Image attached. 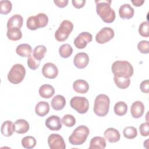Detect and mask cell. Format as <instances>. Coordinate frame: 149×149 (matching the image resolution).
Segmentation results:
<instances>
[{
  "instance_id": "obj_1",
  "label": "cell",
  "mask_w": 149,
  "mask_h": 149,
  "mask_svg": "<svg viewBox=\"0 0 149 149\" xmlns=\"http://www.w3.org/2000/svg\"><path fill=\"white\" fill-rule=\"evenodd\" d=\"M96 12L102 20L107 23L113 22L115 19V12L111 7L112 1L110 0L95 1Z\"/></svg>"
},
{
  "instance_id": "obj_2",
  "label": "cell",
  "mask_w": 149,
  "mask_h": 149,
  "mask_svg": "<svg viewBox=\"0 0 149 149\" xmlns=\"http://www.w3.org/2000/svg\"><path fill=\"white\" fill-rule=\"evenodd\" d=\"M114 76L130 78L133 74V68L127 61H116L111 67Z\"/></svg>"
},
{
  "instance_id": "obj_3",
  "label": "cell",
  "mask_w": 149,
  "mask_h": 149,
  "mask_svg": "<svg viewBox=\"0 0 149 149\" xmlns=\"http://www.w3.org/2000/svg\"><path fill=\"white\" fill-rule=\"evenodd\" d=\"M110 100L108 96L101 94L98 95L94 100L93 110L98 116H105L109 112Z\"/></svg>"
},
{
  "instance_id": "obj_4",
  "label": "cell",
  "mask_w": 149,
  "mask_h": 149,
  "mask_svg": "<svg viewBox=\"0 0 149 149\" xmlns=\"http://www.w3.org/2000/svg\"><path fill=\"white\" fill-rule=\"evenodd\" d=\"M89 133V129L86 126H79L69 136V141L71 144L74 146L81 145L86 141Z\"/></svg>"
},
{
  "instance_id": "obj_5",
  "label": "cell",
  "mask_w": 149,
  "mask_h": 149,
  "mask_svg": "<svg viewBox=\"0 0 149 149\" xmlns=\"http://www.w3.org/2000/svg\"><path fill=\"white\" fill-rule=\"evenodd\" d=\"M48 23V17L44 13H39L36 16H31L26 22L27 27L31 30L44 27Z\"/></svg>"
},
{
  "instance_id": "obj_6",
  "label": "cell",
  "mask_w": 149,
  "mask_h": 149,
  "mask_svg": "<svg viewBox=\"0 0 149 149\" xmlns=\"http://www.w3.org/2000/svg\"><path fill=\"white\" fill-rule=\"evenodd\" d=\"M25 68L20 63L12 66L8 74V79L12 84H17L21 83L25 77Z\"/></svg>"
},
{
  "instance_id": "obj_7",
  "label": "cell",
  "mask_w": 149,
  "mask_h": 149,
  "mask_svg": "<svg viewBox=\"0 0 149 149\" xmlns=\"http://www.w3.org/2000/svg\"><path fill=\"white\" fill-rule=\"evenodd\" d=\"M73 29V24L72 22L68 20H64L62 22L59 28L55 33V39L59 42L66 40Z\"/></svg>"
},
{
  "instance_id": "obj_8",
  "label": "cell",
  "mask_w": 149,
  "mask_h": 149,
  "mask_svg": "<svg viewBox=\"0 0 149 149\" xmlns=\"http://www.w3.org/2000/svg\"><path fill=\"white\" fill-rule=\"evenodd\" d=\"M70 105L73 109L81 114L86 113L89 108L88 100L84 97L76 96L72 98Z\"/></svg>"
},
{
  "instance_id": "obj_9",
  "label": "cell",
  "mask_w": 149,
  "mask_h": 149,
  "mask_svg": "<svg viewBox=\"0 0 149 149\" xmlns=\"http://www.w3.org/2000/svg\"><path fill=\"white\" fill-rule=\"evenodd\" d=\"M115 36L113 30L109 27L101 29L95 36V40L99 44H105L112 39Z\"/></svg>"
},
{
  "instance_id": "obj_10",
  "label": "cell",
  "mask_w": 149,
  "mask_h": 149,
  "mask_svg": "<svg viewBox=\"0 0 149 149\" xmlns=\"http://www.w3.org/2000/svg\"><path fill=\"white\" fill-rule=\"evenodd\" d=\"M48 144L51 149H65L66 148L65 141L59 134H50L48 138Z\"/></svg>"
},
{
  "instance_id": "obj_11",
  "label": "cell",
  "mask_w": 149,
  "mask_h": 149,
  "mask_svg": "<svg viewBox=\"0 0 149 149\" xmlns=\"http://www.w3.org/2000/svg\"><path fill=\"white\" fill-rule=\"evenodd\" d=\"M92 35L88 32L80 33L74 40V45L77 48L83 49L92 41Z\"/></svg>"
},
{
  "instance_id": "obj_12",
  "label": "cell",
  "mask_w": 149,
  "mask_h": 149,
  "mask_svg": "<svg viewBox=\"0 0 149 149\" xmlns=\"http://www.w3.org/2000/svg\"><path fill=\"white\" fill-rule=\"evenodd\" d=\"M42 73L46 78L52 79L58 76V69L55 64L48 62L43 65L42 68Z\"/></svg>"
},
{
  "instance_id": "obj_13",
  "label": "cell",
  "mask_w": 149,
  "mask_h": 149,
  "mask_svg": "<svg viewBox=\"0 0 149 149\" xmlns=\"http://www.w3.org/2000/svg\"><path fill=\"white\" fill-rule=\"evenodd\" d=\"M89 63V57L86 52H79L75 55L73 63L78 69L85 68Z\"/></svg>"
},
{
  "instance_id": "obj_14",
  "label": "cell",
  "mask_w": 149,
  "mask_h": 149,
  "mask_svg": "<svg viewBox=\"0 0 149 149\" xmlns=\"http://www.w3.org/2000/svg\"><path fill=\"white\" fill-rule=\"evenodd\" d=\"M45 126L51 130L57 131L62 128V122L60 118L56 115L49 116L45 122Z\"/></svg>"
},
{
  "instance_id": "obj_15",
  "label": "cell",
  "mask_w": 149,
  "mask_h": 149,
  "mask_svg": "<svg viewBox=\"0 0 149 149\" xmlns=\"http://www.w3.org/2000/svg\"><path fill=\"white\" fill-rule=\"evenodd\" d=\"M144 105L141 101L134 102L130 107V113L133 118L138 119L142 116L144 112Z\"/></svg>"
},
{
  "instance_id": "obj_16",
  "label": "cell",
  "mask_w": 149,
  "mask_h": 149,
  "mask_svg": "<svg viewBox=\"0 0 149 149\" xmlns=\"http://www.w3.org/2000/svg\"><path fill=\"white\" fill-rule=\"evenodd\" d=\"M134 9L129 3L122 5L119 9V16L123 19H130L134 15Z\"/></svg>"
},
{
  "instance_id": "obj_17",
  "label": "cell",
  "mask_w": 149,
  "mask_h": 149,
  "mask_svg": "<svg viewBox=\"0 0 149 149\" xmlns=\"http://www.w3.org/2000/svg\"><path fill=\"white\" fill-rule=\"evenodd\" d=\"M104 137L109 143H116L120 140V135L119 131L113 127L108 128L104 133Z\"/></svg>"
},
{
  "instance_id": "obj_18",
  "label": "cell",
  "mask_w": 149,
  "mask_h": 149,
  "mask_svg": "<svg viewBox=\"0 0 149 149\" xmlns=\"http://www.w3.org/2000/svg\"><path fill=\"white\" fill-rule=\"evenodd\" d=\"M73 88L77 93L85 94L88 91L89 85L86 80L79 79L73 82Z\"/></svg>"
},
{
  "instance_id": "obj_19",
  "label": "cell",
  "mask_w": 149,
  "mask_h": 149,
  "mask_svg": "<svg viewBox=\"0 0 149 149\" xmlns=\"http://www.w3.org/2000/svg\"><path fill=\"white\" fill-rule=\"evenodd\" d=\"M13 124L15 126V132L19 134H23L26 133L30 128L29 123L25 119H17Z\"/></svg>"
},
{
  "instance_id": "obj_20",
  "label": "cell",
  "mask_w": 149,
  "mask_h": 149,
  "mask_svg": "<svg viewBox=\"0 0 149 149\" xmlns=\"http://www.w3.org/2000/svg\"><path fill=\"white\" fill-rule=\"evenodd\" d=\"M51 107L56 111L62 110L66 105L65 98L62 95H56L51 100Z\"/></svg>"
},
{
  "instance_id": "obj_21",
  "label": "cell",
  "mask_w": 149,
  "mask_h": 149,
  "mask_svg": "<svg viewBox=\"0 0 149 149\" xmlns=\"http://www.w3.org/2000/svg\"><path fill=\"white\" fill-rule=\"evenodd\" d=\"M105 138L101 136H95L91 139L90 142L89 149H104L106 147Z\"/></svg>"
},
{
  "instance_id": "obj_22",
  "label": "cell",
  "mask_w": 149,
  "mask_h": 149,
  "mask_svg": "<svg viewBox=\"0 0 149 149\" xmlns=\"http://www.w3.org/2000/svg\"><path fill=\"white\" fill-rule=\"evenodd\" d=\"M23 19L21 15L19 14L14 15L8 19L6 24L7 29L12 27H17L20 29L23 25Z\"/></svg>"
},
{
  "instance_id": "obj_23",
  "label": "cell",
  "mask_w": 149,
  "mask_h": 149,
  "mask_svg": "<svg viewBox=\"0 0 149 149\" xmlns=\"http://www.w3.org/2000/svg\"><path fill=\"white\" fill-rule=\"evenodd\" d=\"M40 95L44 98H49L52 97L55 93V89L50 84H45L42 85L38 90Z\"/></svg>"
},
{
  "instance_id": "obj_24",
  "label": "cell",
  "mask_w": 149,
  "mask_h": 149,
  "mask_svg": "<svg viewBox=\"0 0 149 149\" xmlns=\"http://www.w3.org/2000/svg\"><path fill=\"white\" fill-rule=\"evenodd\" d=\"M49 111V105L46 101L38 102L35 107L36 113L39 116L43 117L47 115Z\"/></svg>"
},
{
  "instance_id": "obj_25",
  "label": "cell",
  "mask_w": 149,
  "mask_h": 149,
  "mask_svg": "<svg viewBox=\"0 0 149 149\" xmlns=\"http://www.w3.org/2000/svg\"><path fill=\"white\" fill-rule=\"evenodd\" d=\"M32 52L31 47L28 44H22L16 48V54L21 57H29Z\"/></svg>"
},
{
  "instance_id": "obj_26",
  "label": "cell",
  "mask_w": 149,
  "mask_h": 149,
  "mask_svg": "<svg viewBox=\"0 0 149 149\" xmlns=\"http://www.w3.org/2000/svg\"><path fill=\"white\" fill-rule=\"evenodd\" d=\"M1 133L5 137L11 136L13 132H15V126L14 124L10 120L5 121L1 128Z\"/></svg>"
},
{
  "instance_id": "obj_27",
  "label": "cell",
  "mask_w": 149,
  "mask_h": 149,
  "mask_svg": "<svg viewBox=\"0 0 149 149\" xmlns=\"http://www.w3.org/2000/svg\"><path fill=\"white\" fill-rule=\"evenodd\" d=\"M6 36L8 39L12 41L19 40L22 37V33L20 29L17 27H12L8 29Z\"/></svg>"
},
{
  "instance_id": "obj_28",
  "label": "cell",
  "mask_w": 149,
  "mask_h": 149,
  "mask_svg": "<svg viewBox=\"0 0 149 149\" xmlns=\"http://www.w3.org/2000/svg\"><path fill=\"white\" fill-rule=\"evenodd\" d=\"M113 80L116 86L120 89L127 88L130 84V79L128 77L114 76Z\"/></svg>"
},
{
  "instance_id": "obj_29",
  "label": "cell",
  "mask_w": 149,
  "mask_h": 149,
  "mask_svg": "<svg viewBox=\"0 0 149 149\" xmlns=\"http://www.w3.org/2000/svg\"><path fill=\"white\" fill-rule=\"evenodd\" d=\"M113 111L118 116H123L127 111V105L123 101H118L115 104Z\"/></svg>"
},
{
  "instance_id": "obj_30",
  "label": "cell",
  "mask_w": 149,
  "mask_h": 149,
  "mask_svg": "<svg viewBox=\"0 0 149 149\" xmlns=\"http://www.w3.org/2000/svg\"><path fill=\"white\" fill-rule=\"evenodd\" d=\"M47 52V48L43 45H39L36 46L33 49V56L37 60H41L45 56Z\"/></svg>"
},
{
  "instance_id": "obj_31",
  "label": "cell",
  "mask_w": 149,
  "mask_h": 149,
  "mask_svg": "<svg viewBox=\"0 0 149 149\" xmlns=\"http://www.w3.org/2000/svg\"><path fill=\"white\" fill-rule=\"evenodd\" d=\"M73 52V48L69 44H62L59 48V54L62 58H69Z\"/></svg>"
},
{
  "instance_id": "obj_32",
  "label": "cell",
  "mask_w": 149,
  "mask_h": 149,
  "mask_svg": "<svg viewBox=\"0 0 149 149\" xmlns=\"http://www.w3.org/2000/svg\"><path fill=\"white\" fill-rule=\"evenodd\" d=\"M22 146L27 149H31L34 148L36 145V139L31 136H27L23 137L21 141Z\"/></svg>"
},
{
  "instance_id": "obj_33",
  "label": "cell",
  "mask_w": 149,
  "mask_h": 149,
  "mask_svg": "<svg viewBox=\"0 0 149 149\" xmlns=\"http://www.w3.org/2000/svg\"><path fill=\"white\" fill-rule=\"evenodd\" d=\"M12 4L10 1L2 0L0 1V13L2 15H7L11 12Z\"/></svg>"
},
{
  "instance_id": "obj_34",
  "label": "cell",
  "mask_w": 149,
  "mask_h": 149,
  "mask_svg": "<svg viewBox=\"0 0 149 149\" xmlns=\"http://www.w3.org/2000/svg\"><path fill=\"white\" fill-rule=\"evenodd\" d=\"M123 136L128 139H133L137 135V131L136 127L133 126H127L123 130Z\"/></svg>"
},
{
  "instance_id": "obj_35",
  "label": "cell",
  "mask_w": 149,
  "mask_h": 149,
  "mask_svg": "<svg viewBox=\"0 0 149 149\" xmlns=\"http://www.w3.org/2000/svg\"><path fill=\"white\" fill-rule=\"evenodd\" d=\"M62 123L66 127H73L76 124V119L75 118L70 114H66L65 115L62 119Z\"/></svg>"
},
{
  "instance_id": "obj_36",
  "label": "cell",
  "mask_w": 149,
  "mask_h": 149,
  "mask_svg": "<svg viewBox=\"0 0 149 149\" xmlns=\"http://www.w3.org/2000/svg\"><path fill=\"white\" fill-rule=\"evenodd\" d=\"M149 27L148 21L143 22L139 26V33L140 36L144 37H148L149 36Z\"/></svg>"
},
{
  "instance_id": "obj_37",
  "label": "cell",
  "mask_w": 149,
  "mask_h": 149,
  "mask_svg": "<svg viewBox=\"0 0 149 149\" xmlns=\"http://www.w3.org/2000/svg\"><path fill=\"white\" fill-rule=\"evenodd\" d=\"M40 63V61L35 59L33 55L30 56L27 59V65L32 70L37 69L39 67Z\"/></svg>"
},
{
  "instance_id": "obj_38",
  "label": "cell",
  "mask_w": 149,
  "mask_h": 149,
  "mask_svg": "<svg viewBox=\"0 0 149 149\" xmlns=\"http://www.w3.org/2000/svg\"><path fill=\"white\" fill-rule=\"evenodd\" d=\"M137 48L142 54H148L149 52V42L147 40L140 41L137 44Z\"/></svg>"
},
{
  "instance_id": "obj_39",
  "label": "cell",
  "mask_w": 149,
  "mask_h": 149,
  "mask_svg": "<svg viewBox=\"0 0 149 149\" xmlns=\"http://www.w3.org/2000/svg\"><path fill=\"white\" fill-rule=\"evenodd\" d=\"M140 133L142 136L146 137L149 134V123L148 122L143 123L140 125L139 127Z\"/></svg>"
},
{
  "instance_id": "obj_40",
  "label": "cell",
  "mask_w": 149,
  "mask_h": 149,
  "mask_svg": "<svg viewBox=\"0 0 149 149\" xmlns=\"http://www.w3.org/2000/svg\"><path fill=\"white\" fill-rule=\"evenodd\" d=\"M140 88L143 93H147V94L148 93V92H149V81H148V80H143L140 85Z\"/></svg>"
},
{
  "instance_id": "obj_41",
  "label": "cell",
  "mask_w": 149,
  "mask_h": 149,
  "mask_svg": "<svg viewBox=\"0 0 149 149\" xmlns=\"http://www.w3.org/2000/svg\"><path fill=\"white\" fill-rule=\"evenodd\" d=\"M72 3L74 7L79 9L84 6L86 3V0H72Z\"/></svg>"
},
{
  "instance_id": "obj_42",
  "label": "cell",
  "mask_w": 149,
  "mask_h": 149,
  "mask_svg": "<svg viewBox=\"0 0 149 149\" xmlns=\"http://www.w3.org/2000/svg\"><path fill=\"white\" fill-rule=\"evenodd\" d=\"M55 4L59 8H64L67 6L69 1L68 0H54Z\"/></svg>"
},
{
  "instance_id": "obj_43",
  "label": "cell",
  "mask_w": 149,
  "mask_h": 149,
  "mask_svg": "<svg viewBox=\"0 0 149 149\" xmlns=\"http://www.w3.org/2000/svg\"><path fill=\"white\" fill-rule=\"evenodd\" d=\"M144 2V1H140V0H135V1H132V3L136 6H140L143 5V3Z\"/></svg>"
}]
</instances>
